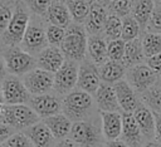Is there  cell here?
Here are the masks:
<instances>
[{
	"label": "cell",
	"mask_w": 161,
	"mask_h": 147,
	"mask_svg": "<svg viewBox=\"0 0 161 147\" xmlns=\"http://www.w3.org/2000/svg\"><path fill=\"white\" fill-rule=\"evenodd\" d=\"M62 106L63 113L72 122L91 119L94 109L97 108L93 95L79 88H75L64 95L62 98Z\"/></svg>",
	"instance_id": "cell-1"
},
{
	"label": "cell",
	"mask_w": 161,
	"mask_h": 147,
	"mask_svg": "<svg viewBox=\"0 0 161 147\" xmlns=\"http://www.w3.org/2000/svg\"><path fill=\"white\" fill-rule=\"evenodd\" d=\"M88 33L83 24L72 23L65 29V36L60 45V49L65 59H70L80 63L87 58Z\"/></svg>",
	"instance_id": "cell-2"
},
{
	"label": "cell",
	"mask_w": 161,
	"mask_h": 147,
	"mask_svg": "<svg viewBox=\"0 0 161 147\" xmlns=\"http://www.w3.org/2000/svg\"><path fill=\"white\" fill-rule=\"evenodd\" d=\"M30 15H31V11L29 10V8L24 3V0H16L13 18H11L6 30L1 35L3 43L6 46H19L20 45V43L24 38V34L28 29V25L30 23V19H31Z\"/></svg>",
	"instance_id": "cell-3"
},
{
	"label": "cell",
	"mask_w": 161,
	"mask_h": 147,
	"mask_svg": "<svg viewBox=\"0 0 161 147\" xmlns=\"http://www.w3.org/2000/svg\"><path fill=\"white\" fill-rule=\"evenodd\" d=\"M69 138H72L79 147H104L106 143L101 122L97 123L92 118L73 122Z\"/></svg>",
	"instance_id": "cell-4"
},
{
	"label": "cell",
	"mask_w": 161,
	"mask_h": 147,
	"mask_svg": "<svg viewBox=\"0 0 161 147\" xmlns=\"http://www.w3.org/2000/svg\"><path fill=\"white\" fill-rule=\"evenodd\" d=\"M47 24L48 23L44 18L35 15L31 16L28 29L19 46L33 57H36L49 45L47 39Z\"/></svg>",
	"instance_id": "cell-5"
},
{
	"label": "cell",
	"mask_w": 161,
	"mask_h": 147,
	"mask_svg": "<svg viewBox=\"0 0 161 147\" xmlns=\"http://www.w3.org/2000/svg\"><path fill=\"white\" fill-rule=\"evenodd\" d=\"M40 118L30 108L29 104H5L0 116V123L8 124L15 128L18 132H23L30 126L39 122Z\"/></svg>",
	"instance_id": "cell-6"
},
{
	"label": "cell",
	"mask_w": 161,
	"mask_h": 147,
	"mask_svg": "<svg viewBox=\"0 0 161 147\" xmlns=\"http://www.w3.org/2000/svg\"><path fill=\"white\" fill-rule=\"evenodd\" d=\"M8 73L16 77H24L36 68V58L23 50L20 46H8L3 53Z\"/></svg>",
	"instance_id": "cell-7"
},
{
	"label": "cell",
	"mask_w": 161,
	"mask_h": 147,
	"mask_svg": "<svg viewBox=\"0 0 161 147\" xmlns=\"http://www.w3.org/2000/svg\"><path fill=\"white\" fill-rule=\"evenodd\" d=\"M78 70H79L78 62L65 59L60 69L57 73H54L53 92L59 97L60 95L64 97L68 93H70L73 89H75L78 83Z\"/></svg>",
	"instance_id": "cell-8"
},
{
	"label": "cell",
	"mask_w": 161,
	"mask_h": 147,
	"mask_svg": "<svg viewBox=\"0 0 161 147\" xmlns=\"http://www.w3.org/2000/svg\"><path fill=\"white\" fill-rule=\"evenodd\" d=\"M1 95L5 104H28L31 94L25 87L23 79L16 75L8 74L1 82Z\"/></svg>",
	"instance_id": "cell-9"
},
{
	"label": "cell",
	"mask_w": 161,
	"mask_h": 147,
	"mask_svg": "<svg viewBox=\"0 0 161 147\" xmlns=\"http://www.w3.org/2000/svg\"><path fill=\"white\" fill-rule=\"evenodd\" d=\"M125 79L140 95L141 93H143L157 83L158 75L146 63H141L127 68Z\"/></svg>",
	"instance_id": "cell-10"
},
{
	"label": "cell",
	"mask_w": 161,
	"mask_h": 147,
	"mask_svg": "<svg viewBox=\"0 0 161 147\" xmlns=\"http://www.w3.org/2000/svg\"><path fill=\"white\" fill-rule=\"evenodd\" d=\"M21 79L31 95L50 93L54 87V73L40 69L38 67L21 77Z\"/></svg>",
	"instance_id": "cell-11"
},
{
	"label": "cell",
	"mask_w": 161,
	"mask_h": 147,
	"mask_svg": "<svg viewBox=\"0 0 161 147\" xmlns=\"http://www.w3.org/2000/svg\"><path fill=\"white\" fill-rule=\"evenodd\" d=\"M28 104L38 114L40 119H45L52 116L63 113L62 99L54 92L40 94V95H31Z\"/></svg>",
	"instance_id": "cell-12"
},
{
	"label": "cell",
	"mask_w": 161,
	"mask_h": 147,
	"mask_svg": "<svg viewBox=\"0 0 161 147\" xmlns=\"http://www.w3.org/2000/svg\"><path fill=\"white\" fill-rule=\"evenodd\" d=\"M101 83H102V80H101V75H99V67L96 65L88 58L83 59L79 63L77 88L93 95L97 92Z\"/></svg>",
	"instance_id": "cell-13"
},
{
	"label": "cell",
	"mask_w": 161,
	"mask_h": 147,
	"mask_svg": "<svg viewBox=\"0 0 161 147\" xmlns=\"http://www.w3.org/2000/svg\"><path fill=\"white\" fill-rule=\"evenodd\" d=\"M98 112H122L113 84L101 83L97 92L93 94Z\"/></svg>",
	"instance_id": "cell-14"
},
{
	"label": "cell",
	"mask_w": 161,
	"mask_h": 147,
	"mask_svg": "<svg viewBox=\"0 0 161 147\" xmlns=\"http://www.w3.org/2000/svg\"><path fill=\"white\" fill-rule=\"evenodd\" d=\"M130 147H142L146 142L133 113L122 112V133L119 137Z\"/></svg>",
	"instance_id": "cell-15"
},
{
	"label": "cell",
	"mask_w": 161,
	"mask_h": 147,
	"mask_svg": "<svg viewBox=\"0 0 161 147\" xmlns=\"http://www.w3.org/2000/svg\"><path fill=\"white\" fill-rule=\"evenodd\" d=\"M109 13L106 5L94 1L91 5V11L84 21V28L88 33V35H99L103 33L107 18H108Z\"/></svg>",
	"instance_id": "cell-16"
},
{
	"label": "cell",
	"mask_w": 161,
	"mask_h": 147,
	"mask_svg": "<svg viewBox=\"0 0 161 147\" xmlns=\"http://www.w3.org/2000/svg\"><path fill=\"white\" fill-rule=\"evenodd\" d=\"M36 67L50 73H57L65 62V57L59 46L48 45L36 57Z\"/></svg>",
	"instance_id": "cell-17"
},
{
	"label": "cell",
	"mask_w": 161,
	"mask_h": 147,
	"mask_svg": "<svg viewBox=\"0 0 161 147\" xmlns=\"http://www.w3.org/2000/svg\"><path fill=\"white\" fill-rule=\"evenodd\" d=\"M113 87L116 90V95H117L121 111L127 113H133L135 109L141 103V99L138 98L140 97L138 93L128 84L126 79L117 82L116 84H113Z\"/></svg>",
	"instance_id": "cell-18"
},
{
	"label": "cell",
	"mask_w": 161,
	"mask_h": 147,
	"mask_svg": "<svg viewBox=\"0 0 161 147\" xmlns=\"http://www.w3.org/2000/svg\"><path fill=\"white\" fill-rule=\"evenodd\" d=\"M99 117L104 139H118L122 133V112H99Z\"/></svg>",
	"instance_id": "cell-19"
},
{
	"label": "cell",
	"mask_w": 161,
	"mask_h": 147,
	"mask_svg": "<svg viewBox=\"0 0 161 147\" xmlns=\"http://www.w3.org/2000/svg\"><path fill=\"white\" fill-rule=\"evenodd\" d=\"M23 132L29 137L34 147H54L55 144V138L53 137L49 127L43 119L30 126Z\"/></svg>",
	"instance_id": "cell-20"
},
{
	"label": "cell",
	"mask_w": 161,
	"mask_h": 147,
	"mask_svg": "<svg viewBox=\"0 0 161 147\" xmlns=\"http://www.w3.org/2000/svg\"><path fill=\"white\" fill-rule=\"evenodd\" d=\"M133 117H135L136 123L138 124L145 139L146 141L155 139V113L141 102L138 104V107L135 109Z\"/></svg>",
	"instance_id": "cell-21"
},
{
	"label": "cell",
	"mask_w": 161,
	"mask_h": 147,
	"mask_svg": "<svg viewBox=\"0 0 161 147\" xmlns=\"http://www.w3.org/2000/svg\"><path fill=\"white\" fill-rule=\"evenodd\" d=\"M107 39L99 35H88V44H87V58L91 59L96 65L101 67L108 60L107 53Z\"/></svg>",
	"instance_id": "cell-22"
},
{
	"label": "cell",
	"mask_w": 161,
	"mask_h": 147,
	"mask_svg": "<svg viewBox=\"0 0 161 147\" xmlns=\"http://www.w3.org/2000/svg\"><path fill=\"white\" fill-rule=\"evenodd\" d=\"M45 20L48 24H53L60 28L67 29L72 23V15L70 11L67 6V3H62V1H53L48 14L45 16Z\"/></svg>",
	"instance_id": "cell-23"
},
{
	"label": "cell",
	"mask_w": 161,
	"mask_h": 147,
	"mask_svg": "<svg viewBox=\"0 0 161 147\" xmlns=\"http://www.w3.org/2000/svg\"><path fill=\"white\" fill-rule=\"evenodd\" d=\"M43 121L49 127V129H50L53 137L55 138V141H60V139L68 138V136L70 134L73 122L64 113H59V114L52 116V117L45 118Z\"/></svg>",
	"instance_id": "cell-24"
},
{
	"label": "cell",
	"mask_w": 161,
	"mask_h": 147,
	"mask_svg": "<svg viewBox=\"0 0 161 147\" xmlns=\"http://www.w3.org/2000/svg\"><path fill=\"white\" fill-rule=\"evenodd\" d=\"M127 68L123 65L122 62H113L107 60L104 64L99 67V75L103 83L116 84L117 82L125 79Z\"/></svg>",
	"instance_id": "cell-25"
},
{
	"label": "cell",
	"mask_w": 161,
	"mask_h": 147,
	"mask_svg": "<svg viewBox=\"0 0 161 147\" xmlns=\"http://www.w3.org/2000/svg\"><path fill=\"white\" fill-rule=\"evenodd\" d=\"M146 58L143 54L142 44H141V38H137L135 40L127 41L126 43V49H125V57H123V65L126 68H131L133 65L145 63Z\"/></svg>",
	"instance_id": "cell-26"
},
{
	"label": "cell",
	"mask_w": 161,
	"mask_h": 147,
	"mask_svg": "<svg viewBox=\"0 0 161 147\" xmlns=\"http://www.w3.org/2000/svg\"><path fill=\"white\" fill-rule=\"evenodd\" d=\"M155 1L153 0H133L131 15L138 21L142 33L146 29V25L148 23V19L155 9Z\"/></svg>",
	"instance_id": "cell-27"
},
{
	"label": "cell",
	"mask_w": 161,
	"mask_h": 147,
	"mask_svg": "<svg viewBox=\"0 0 161 147\" xmlns=\"http://www.w3.org/2000/svg\"><path fill=\"white\" fill-rule=\"evenodd\" d=\"M140 38H141V44H142V49L146 59L161 53V34L143 31Z\"/></svg>",
	"instance_id": "cell-28"
},
{
	"label": "cell",
	"mask_w": 161,
	"mask_h": 147,
	"mask_svg": "<svg viewBox=\"0 0 161 147\" xmlns=\"http://www.w3.org/2000/svg\"><path fill=\"white\" fill-rule=\"evenodd\" d=\"M140 99L153 113H161V87L157 83L141 93Z\"/></svg>",
	"instance_id": "cell-29"
},
{
	"label": "cell",
	"mask_w": 161,
	"mask_h": 147,
	"mask_svg": "<svg viewBox=\"0 0 161 147\" xmlns=\"http://www.w3.org/2000/svg\"><path fill=\"white\" fill-rule=\"evenodd\" d=\"M91 3H87L84 0H68L67 6L70 11L73 23L77 24H84L89 11H91Z\"/></svg>",
	"instance_id": "cell-30"
},
{
	"label": "cell",
	"mask_w": 161,
	"mask_h": 147,
	"mask_svg": "<svg viewBox=\"0 0 161 147\" xmlns=\"http://www.w3.org/2000/svg\"><path fill=\"white\" fill-rule=\"evenodd\" d=\"M141 34H142V29H141L138 21L132 15H127V16L122 18V34H121L122 40H125L127 43V41L140 38Z\"/></svg>",
	"instance_id": "cell-31"
},
{
	"label": "cell",
	"mask_w": 161,
	"mask_h": 147,
	"mask_svg": "<svg viewBox=\"0 0 161 147\" xmlns=\"http://www.w3.org/2000/svg\"><path fill=\"white\" fill-rule=\"evenodd\" d=\"M121 34H122V18L109 14L102 35L107 39V41H109V40L121 39Z\"/></svg>",
	"instance_id": "cell-32"
},
{
	"label": "cell",
	"mask_w": 161,
	"mask_h": 147,
	"mask_svg": "<svg viewBox=\"0 0 161 147\" xmlns=\"http://www.w3.org/2000/svg\"><path fill=\"white\" fill-rule=\"evenodd\" d=\"M14 0H0V36L6 30L15 9Z\"/></svg>",
	"instance_id": "cell-33"
},
{
	"label": "cell",
	"mask_w": 161,
	"mask_h": 147,
	"mask_svg": "<svg viewBox=\"0 0 161 147\" xmlns=\"http://www.w3.org/2000/svg\"><path fill=\"white\" fill-rule=\"evenodd\" d=\"M133 0H111L107 4V9L109 14L117 15L119 18H125L131 15Z\"/></svg>",
	"instance_id": "cell-34"
},
{
	"label": "cell",
	"mask_w": 161,
	"mask_h": 147,
	"mask_svg": "<svg viewBox=\"0 0 161 147\" xmlns=\"http://www.w3.org/2000/svg\"><path fill=\"white\" fill-rule=\"evenodd\" d=\"M125 49H126V41L122 39L109 40L107 43V53H108V60L113 62H122L125 57Z\"/></svg>",
	"instance_id": "cell-35"
},
{
	"label": "cell",
	"mask_w": 161,
	"mask_h": 147,
	"mask_svg": "<svg viewBox=\"0 0 161 147\" xmlns=\"http://www.w3.org/2000/svg\"><path fill=\"white\" fill-rule=\"evenodd\" d=\"M65 36V29L53 25V24H47V39L49 45L53 46H59L62 45L63 40Z\"/></svg>",
	"instance_id": "cell-36"
},
{
	"label": "cell",
	"mask_w": 161,
	"mask_h": 147,
	"mask_svg": "<svg viewBox=\"0 0 161 147\" xmlns=\"http://www.w3.org/2000/svg\"><path fill=\"white\" fill-rule=\"evenodd\" d=\"M24 3L26 4V6L29 8L33 15L45 19L53 1L52 0H24Z\"/></svg>",
	"instance_id": "cell-37"
},
{
	"label": "cell",
	"mask_w": 161,
	"mask_h": 147,
	"mask_svg": "<svg viewBox=\"0 0 161 147\" xmlns=\"http://www.w3.org/2000/svg\"><path fill=\"white\" fill-rule=\"evenodd\" d=\"M145 31L153 33V34H161V6L160 5H155V9L148 19Z\"/></svg>",
	"instance_id": "cell-38"
},
{
	"label": "cell",
	"mask_w": 161,
	"mask_h": 147,
	"mask_svg": "<svg viewBox=\"0 0 161 147\" xmlns=\"http://www.w3.org/2000/svg\"><path fill=\"white\" fill-rule=\"evenodd\" d=\"M3 147H34V144L24 132H16L3 144Z\"/></svg>",
	"instance_id": "cell-39"
},
{
	"label": "cell",
	"mask_w": 161,
	"mask_h": 147,
	"mask_svg": "<svg viewBox=\"0 0 161 147\" xmlns=\"http://www.w3.org/2000/svg\"><path fill=\"white\" fill-rule=\"evenodd\" d=\"M145 63L160 77L161 75V53L160 54H156L153 57H150L145 60Z\"/></svg>",
	"instance_id": "cell-40"
},
{
	"label": "cell",
	"mask_w": 161,
	"mask_h": 147,
	"mask_svg": "<svg viewBox=\"0 0 161 147\" xmlns=\"http://www.w3.org/2000/svg\"><path fill=\"white\" fill-rule=\"evenodd\" d=\"M18 131L8 124L0 123V146H3L13 134H15Z\"/></svg>",
	"instance_id": "cell-41"
},
{
	"label": "cell",
	"mask_w": 161,
	"mask_h": 147,
	"mask_svg": "<svg viewBox=\"0 0 161 147\" xmlns=\"http://www.w3.org/2000/svg\"><path fill=\"white\" fill-rule=\"evenodd\" d=\"M155 141L161 144V113H155Z\"/></svg>",
	"instance_id": "cell-42"
},
{
	"label": "cell",
	"mask_w": 161,
	"mask_h": 147,
	"mask_svg": "<svg viewBox=\"0 0 161 147\" xmlns=\"http://www.w3.org/2000/svg\"><path fill=\"white\" fill-rule=\"evenodd\" d=\"M54 147H79L72 138H64V139H60V141H57Z\"/></svg>",
	"instance_id": "cell-43"
},
{
	"label": "cell",
	"mask_w": 161,
	"mask_h": 147,
	"mask_svg": "<svg viewBox=\"0 0 161 147\" xmlns=\"http://www.w3.org/2000/svg\"><path fill=\"white\" fill-rule=\"evenodd\" d=\"M8 69H6V64H5V59L3 57V54H0V83L6 78L8 75Z\"/></svg>",
	"instance_id": "cell-44"
},
{
	"label": "cell",
	"mask_w": 161,
	"mask_h": 147,
	"mask_svg": "<svg viewBox=\"0 0 161 147\" xmlns=\"http://www.w3.org/2000/svg\"><path fill=\"white\" fill-rule=\"evenodd\" d=\"M104 147H130L128 144H126L121 138L114 139V141H106Z\"/></svg>",
	"instance_id": "cell-45"
},
{
	"label": "cell",
	"mask_w": 161,
	"mask_h": 147,
	"mask_svg": "<svg viewBox=\"0 0 161 147\" xmlns=\"http://www.w3.org/2000/svg\"><path fill=\"white\" fill-rule=\"evenodd\" d=\"M142 147H161V144L158 142H156L155 139H152V141H146Z\"/></svg>",
	"instance_id": "cell-46"
},
{
	"label": "cell",
	"mask_w": 161,
	"mask_h": 147,
	"mask_svg": "<svg viewBox=\"0 0 161 147\" xmlns=\"http://www.w3.org/2000/svg\"><path fill=\"white\" fill-rule=\"evenodd\" d=\"M6 48H8V46H6V45L3 43V39H1V36H0V54H1V53H3V52L6 49Z\"/></svg>",
	"instance_id": "cell-47"
},
{
	"label": "cell",
	"mask_w": 161,
	"mask_h": 147,
	"mask_svg": "<svg viewBox=\"0 0 161 147\" xmlns=\"http://www.w3.org/2000/svg\"><path fill=\"white\" fill-rule=\"evenodd\" d=\"M4 106H5V103H4L3 101H0V116H1V113H3V109H4Z\"/></svg>",
	"instance_id": "cell-48"
},
{
	"label": "cell",
	"mask_w": 161,
	"mask_h": 147,
	"mask_svg": "<svg viewBox=\"0 0 161 147\" xmlns=\"http://www.w3.org/2000/svg\"><path fill=\"white\" fill-rule=\"evenodd\" d=\"M153 1H155L156 5H160V6H161V0H153Z\"/></svg>",
	"instance_id": "cell-49"
},
{
	"label": "cell",
	"mask_w": 161,
	"mask_h": 147,
	"mask_svg": "<svg viewBox=\"0 0 161 147\" xmlns=\"http://www.w3.org/2000/svg\"><path fill=\"white\" fill-rule=\"evenodd\" d=\"M157 84H158V85H160V87H161V75H160V77H158V80H157Z\"/></svg>",
	"instance_id": "cell-50"
},
{
	"label": "cell",
	"mask_w": 161,
	"mask_h": 147,
	"mask_svg": "<svg viewBox=\"0 0 161 147\" xmlns=\"http://www.w3.org/2000/svg\"><path fill=\"white\" fill-rule=\"evenodd\" d=\"M0 101H3V95H1V83H0Z\"/></svg>",
	"instance_id": "cell-51"
},
{
	"label": "cell",
	"mask_w": 161,
	"mask_h": 147,
	"mask_svg": "<svg viewBox=\"0 0 161 147\" xmlns=\"http://www.w3.org/2000/svg\"><path fill=\"white\" fill-rule=\"evenodd\" d=\"M84 1H87V3H91V4H93L96 0H84Z\"/></svg>",
	"instance_id": "cell-52"
},
{
	"label": "cell",
	"mask_w": 161,
	"mask_h": 147,
	"mask_svg": "<svg viewBox=\"0 0 161 147\" xmlns=\"http://www.w3.org/2000/svg\"><path fill=\"white\" fill-rule=\"evenodd\" d=\"M52 1H62V3H67L68 0H52Z\"/></svg>",
	"instance_id": "cell-53"
},
{
	"label": "cell",
	"mask_w": 161,
	"mask_h": 147,
	"mask_svg": "<svg viewBox=\"0 0 161 147\" xmlns=\"http://www.w3.org/2000/svg\"><path fill=\"white\" fill-rule=\"evenodd\" d=\"M0 147H3V146H0Z\"/></svg>",
	"instance_id": "cell-54"
}]
</instances>
